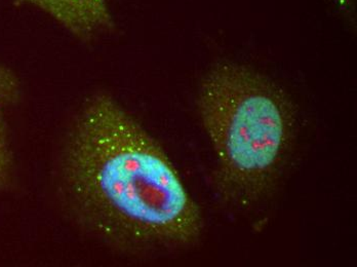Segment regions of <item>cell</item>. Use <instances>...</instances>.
I'll use <instances>...</instances> for the list:
<instances>
[{
    "instance_id": "1",
    "label": "cell",
    "mask_w": 357,
    "mask_h": 267,
    "mask_svg": "<svg viewBox=\"0 0 357 267\" xmlns=\"http://www.w3.org/2000/svg\"><path fill=\"white\" fill-rule=\"evenodd\" d=\"M69 164L78 192L130 236L186 243L199 234V211L175 169L107 96H97L84 110Z\"/></svg>"
},
{
    "instance_id": "2",
    "label": "cell",
    "mask_w": 357,
    "mask_h": 267,
    "mask_svg": "<svg viewBox=\"0 0 357 267\" xmlns=\"http://www.w3.org/2000/svg\"><path fill=\"white\" fill-rule=\"evenodd\" d=\"M199 109L223 188L241 201L261 197L291 141L294 112L286 94L247 67L222 64L202 84Z\"/></svg>"
},
{
    "instance_id": "3",
    "label": "cell",
    "mask_w": 357,
    "mask_h": 267,
    "mask_svg": "<svg viewBox=\"0 0 357 267\" xmlns=\"http://www.w3.org/2000/svg\"><path fill=\"white\" fill-rule=\"evenodd\" d=\"M43 10L79 38H88L112 26L106 0H17Z\"/></svg>"
},
{
    "instance_id": "4",
    "label": "cell",
    "mask_w": 357,
    "mask_h": 267,
    "mask_svg": "<svg viewBox=\"0 0 357 267\" xmlns=\"http://www.w3.org/2000/svg\"><path fill=\"white\" fill-rule=\"evenodd\" d=\"M19 80L12 70L0 66V190L10 181L12 156L6 137L3 112L18 98Z\"/></svg>"
},
{
    "instance_id": "5",
    "label": "cell",
    "mask_w": 357,
    "mask_h": 267,
    "mask_svg": "<svg viewBox=\"0 0 357 267\" xmlns=\"http://www.w3.org/2000/svg\"><path fill=\"white\" fill-rule=\"evenodd\" d=\"M338 2L339 6H341L343 10H347L351 6L352 0H336Z\"/></svg>"
}]
</instances>
